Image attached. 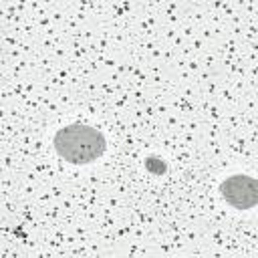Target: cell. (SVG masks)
Instances as JSON below:
<instances>
[{
    "mask_svg": "<svg viewBox=\"0 0 258 258\" xmlns=\"http://www.w3.org/2000/svg\"><path fill=\"white\" fill-rule=\"evenodd\" d=\"M220 194L230 206L238 210H248L258 202L256 181L250 175H232L224 179L220 185Z\"/></svg>",
    "mask_w": 258,
    "mask_h": 258,
    "instance_id": "cell-2",
    "label": "cell"
},
{
    "mask_svg": "<svg viewBox=\"0 0 258 258\" xmlns=\"http://www.w3.org/2000/svg\"><path fill=\"white\" fill-rule=\"evenodd\" d=\"M56 153L71 163H91L105 151V137L95 127L75 123L56 131L54 135Z\"/></svg>",
    "mask_w": 258,
    "mask_h": 258,
    "instance_id": "cell-1",
    "label": "cell"
}]
</instances>
